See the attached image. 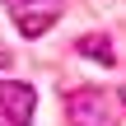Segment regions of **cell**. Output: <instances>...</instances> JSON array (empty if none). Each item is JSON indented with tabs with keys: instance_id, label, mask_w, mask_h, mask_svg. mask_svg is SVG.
I'll use <instances>...</instances> for the list:
<instances>
[{
	"instance_id": "6da1fadb",
	"label": "cell",
	"mask_w": 126,
	"mask_h": 126,
	"mask_svg": "<svg viewBox=\"0 0 126 126\" xmlns=\"http://www.w3.org/2000/svg\"><path fill=\"white\" fill-rule=\"evenodd\" d=\"M37 108V89L23 79H0V112L9 117V126H28Z\"/></svg>"
},
{
	"instance_id": "7a4b0ae2",
	"label": "cell",
	"mask_w": 126,
	"mask_h": 126,
	"mask_svg": "<svg viewBox=\"0 0 126 126\" xmlns=\"http://www.w3.org/2000/svg\"><path fill=\"white\" fill-rule=\"evenodd\" d=\"M70 122L75 126H117V117H112V108L98 89H84V94L70 98Z\"/></svg>"
},
{
	"instance_id": "3957f363",
	"label": "cell",
	"mask_w": 126,
	"mask_h": 126,
	"mask_svg": "<svg viewBox=\"0 0 126 126\" xmlns=\"http://www.w3.org/2000/svg\"><path fill=\"white\" fill-rule=\"evenodd\" d=\"M79 51H84L89 61H98V65H112V61H117V56H112V42L98 37V33H94V37H79Z\"/></svg>"
},
{
	"instance_id": "277c9868",
	"label": "cell",
	"mask_w": 126,
	"mask_h": 126,
	"mask_svg": "<svg viewBox=\"0 0 126 126\" xmlns=\"http://www.w3.org/2000/svg\"><path fill=\"white\" fill-rule=\"evenodd\" d=\"M56 23V14H42V9H28V14H19V33L23 37H37V33H47Z\"/></svg>"
},
{
	"instance_id": "5b68a950",
	"label": "cell",
	"mask_w": 126,
	"mask_h": 126,
	"mask_svg": "<svg viewBox=\"0 0 126 126\" xmlns=\"http://www.w3.org/2000/svg\"><path fill=\"white\" fill-rule=\"evenodd\" d=\"M122 108H126V89H122Z\"/></svg>"
},
{
	"instance_id": "8992f818",
	"label": "cell",
	"mask_w": 126,
	"mask_h": 126,
	"mask_svg": "<svg viewBox=\"0 0 126 126\" xmlns=\"http://www.w3.org/2000/svg\"><path fill=\"white\" fill-rule=\"evenodd\" d=\"M0 61H5V56H0Z\"/></svg>"
}]
</instances>
